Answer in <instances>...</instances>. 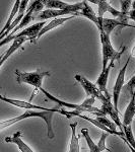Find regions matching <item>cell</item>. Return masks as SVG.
<instances>
[{
    "instance_id": "2e32d148",
    "label": "cell",
    "mask_w": 135,
    "mask_h": 152,
    "mask_svg": "<svg viewBox=\"0 0 135 152\" xmlns=\"http://www.w3.org/2000/svg\"><path fill=\"white\" fill-rule=\"evenodd\" d=\"M78 123H72L69 124L70 130H71V138H70V144H69V149L68 152H79L80 147H79V137H77L76 135V128H77Z\"/></svg>"
},
{
    "instance_id": "5bb4252c",
    "label": "cell",
    "mask_w": 135,
    "mask_h": 152,
    "mask_svg": "<svg viewBox=\"0 0 135 152\" xmlns=\"http://www.w3.org/2000/svg\"><path fill=\"white\" fill-rule=\"evenodd\" d=\"M21 137H23V132L18 131L12 135V136L5 137V138H4V141H5L6 143L15 144V145L18 147L19 151H21V152H34L33 149H32L31 147L23 140Z\"/></svg>"
},
{
    "instance_id": "6da1fadb",
    "label": "cell",
    "mask_w": 135,
    "mask_h": 152,
    "mask_svg": "<svg viewBox=\"0 0 135 152\" xmlns=\"http://www.w3.org/2000/svg\"><path fill=\"white\" fill-rule=\"evenodd\" d=\"M58 113V114H62L66 116V113L67 111H65L64 109H59V107H55V109L49 110V111H42V110H26L23 115L18 117H14L12 119L5 120V121H1L0 122V131L2 130L8 128V127L12 126V125L18 123L21 121L26 119H31V118H40L46 123L47 126V135L49 139H54L55 134H54V130H53V125H52V120L54 117V114Z\"/></svg>"
},
{
    "instance_id": "7402d4cb",
    "label": "cell",
    "mask_w": 135,
    "mask_h": 152,
    "mask_svg": "<svg viewBox=\"0 0 135 152\" xmlns=\"http://www.w3.org/2000/svg\"><path fill=\"white\" fill-rule=\"evenodd\" d=\"M109 133H103L101 135V138L99 140V143L97 144L98 145V148H99L100 152H103V151H108V152H111L112 150L111 149H109L108 147L106 146V139L108 138V136H109Z\"/></svg>"
},
{
    "instance_id": "52a82bcc",
    "label": "cell",
    "mask_w": 135,
    "mask_h": 152,
    "mask_svg": "<svg viewBox=\"0 0 135 152\" xmlns=\"http://www.w3.org/2000/svg\"><path fill=\"white\" fill-rule=\"evenodd\" d=\"M106 12H109L113 16L118 18L121 21H123L124 23L129 24L128 14H124L120 10H117L116 8H114V7L108 2V0H100L99 4H98V16H99V18H103Z\"/></svg>"
},
{
    "instance_id": "9c48e42d",
    "label": "cell",
    "mask_w": 135,
    "mask_h": 152,
    "mask_svg": "<svg viewBox=\"0 0 135 152\" xmlns=\"http://www.w3.org/2000/svg\"><path fill=\"white\" fill-rule=\"evenodd\" d=\"M44 6L46 8H56V9H69L76 15H79V11L82 9L83 1L79 3L69 4L61 0H44Z\"/></svg>"
},
{
    "instance_id": "5b68a950",
    "label": "cell",
    "mask_w": 135,
    "mask_h": 152,
    "mask_svg": "<svg viewBox=\"0 0 135 152\" xmlns=\"http://www.w3.org/2000/svg\"><path fill=\"white\" fill-rule=\"evenodd\" d=\"M101 102H102V109H101L102 110V112L104 113V114L108 115V116H110L112 121L114 122L117 126H119L120 131L123 132V129H122L123 124H122L121 120H120V118H119L118 109L115 107L114 104H113V102L111 100V96H110V94L104 95V96L102 97V99H101Z\"/></svg>"
},
{
    "instance_id": "484cf974",
    "label": "cell",
    "mask_w": 135,
    "mask_h": 152,
    "mask_svg": "<svg viewBox=\"0 0 135 152\" xmlns=\"http://www.w3.org/2000/svg\"><path fill=\"white\" fill-rule=\"evenodd\" d=\"M87 2H90V3H92V4H95V5H98L100 2V0H87Z\"/></svg>"
},
{
    "instance_id": "ffe728a7",
    "label": "cell",
    "mask_w": 135,
    "mask_h": 152,
    "mask_svg": "<svg viewBox=\"0 0 135 152\" xmlns=\"http://www.w3.org/2000/svg\"><path fill=\"white\" fill-rule=\"evenodd\" d=\"M81 135L84 137L85 140H87V146H88V148H90V152H100L99 148H98V145L92 141V139L90 138V133H88V129H85V128L81 129Z\"/></svg>"
},
{
    "instance_id": "30bf717a",
    "label": "cell",
    "mask_w": 135,
    "mask_h": 152,
    "mask_svg": "<svg viewBox=\"0 0 135 152\" xmlns=\"http://www.w3.org/2000/svg\"><path fill=\"white\" fill-rule=\"evenodd\" d=\"M99 18V16H98ZM118 26L121 28H134V26H130V24L124 23L123 21H121L119 18H99V23H98L97 28H102L104 29V31L107 35H111V33L114 31L115 28Z\"/></svg>"
},
{
    "instance_id": "603a6c76",
    "label": "cell",
    "mask_w": 135,
    "mask_h": 152,
    "mask_svg": "<svg viewBox=\"0 0 135 152\" xmlns=\"http://www.w3.org/2000/svg\"><path fill=\"white\" fill-rule=\"evenodd\" d=\"M123 88L126 91H128V94L130 95L135 94V74L130 78L129 81L127 82L126 84H124Z\"/></svg>"
},
{
    "instance_id": "8992f818",
    "label": "cell",
    "mask_w": 135,
    "mask_h": 152,
    "mask_svg": "<svg viewBox=\"0 0 135 152\" xmlns=\"http://www.w3.org/2000/svg\"><path fill=\"white\" fill-rule=\"evenodd\" d=\"M130 59H131V56H129L128 59H127V62L125 63V65L119 70L116 82H115V85H114V87H113V104H114L116 109H118L120 94H121V90L125 84V75H126V70L129 65Z\"/></svg>"
},
{
    "instance_id": "9a60e30c",
    "label": "cell",
    "mask_w": 135,
    "mask_h": 152,
    "mask_svg": "<svg viewBox=\"0 0 135 152\" xmlns=\"http://www.w3.org/2000/svg\"><path fill=\"white\" fill-rule=\"evenodd\" d=\"M75 16H76V15H74V14H71V15H67V16H65V18H63V16H60V18H54L53 20H51L48 24H45V26L42 28V29L40 31V33H39L38 37H37V40H39V39H40L42 36H44L46 33L50 31L51 29H53V28H57V26H61V24L65 23L67 20H70V19L74 18Z\"/></svg>"
},
{
    "instance_id": "4316f807",
    "label": "cell",
    "mask_w": 135,
    "mask_h": 152,
    "mask_svg": "<svg viewBox=\"0 0 135 152\" xmlns=\"http://www.w3.org/2000/svg\"><path fill=\"white\" fill-rule=\"evenodd\" d=\"M1 58H2V56H0V60H1Z\"/></svg>"
},
{
    "instance_id": "7a4b0ae2",
    "label": "cell",
    "mask_w": 135,
    "mask_h": 152,
    "mask_svg": "<svg viewBox=\"0 0 135 152\" xmlns=\"http://www.w3.org/2000/svg\"><path fill=\"white\" fill-rule=\"evenodd\" d=\"M39 90H41L43 92V94L47 97V99L51 100V102H55L57 104L56 107H59V109H63V107H66V109H70V110H73V111H77L79 113H92V114L95 115V116H100V115H106L102 112L101 109H98V107H94V104L95 102V97L92 96H90V99H85L82 104H71V102H64L62 99H57L56 96H54L53 94H51L50 92H48L46 89H44L43 87H40Z\"/></svg>"
},
{
    "instance_id": "cb8c5ba5",
    "label": "cell",
    "mask_w": 135,
    "mask_h": 152,
    "mask_svg": "<svg viewBox=\"0 0 135 152\" xmlns=\"http://www.w3.org/2000/svg\"><path fill=\"white\" fill-rule=\"evenodd\" d=\"M132 0H121V11L124 14H128V12L131 8Z\"/></svg>"
},
{
    "instance_id": "44dd1931",
    "label": "cell",
    "mask_w": 135,
    "mask_h": 152,
    "mask_svg": "<svg viewBox=\"0 0 135 152\" xmlns=\"http://www.w3.org/2000/svg\"><path fill=\"white\" fill-rule=\"evenodd\" d=\"M106 116H107V115H100V116L97 117V120L100 122V123H102L103 125H105L106 127H108L109 129L113 130V131H117V130H116L117 125L115 124L113 121H111V120L108 119Z\"/></svg>"
},
{
    "instance_id": "277c9868",
    "label": "cell",
    "mask_w": 135,
    "mask_h": 152,
    "mask_svg": "<svg viewBox=\"0 0 135 152\" xmlns=\"http://www.w3.org/2000/svg\"><path fill=\"white\" fill-rule=\"evenodd\" d=\"M16 81L19 84L26 83L34 86L37 89H39L42 84H43V79L47 76H51V72L46 71V72H41L40 70L33 71V72H24V71L15 70Z\"/></svg>"
},
{
    "instance_id": "ba28073f",
    "label": "cell",
    "mask_w": 135,
    "mask_h": 152,
    "mask_svg": "<svg viewBox=\"0 0 135 152\" xmlns=\"http://www.w3.org/2000/svg\"><path fill=\"white\" fill-rule=\"evenodd\" d=\"M74 78H75V80L81 85L82 88L84 89L85 94H87V95H88V96H92V97H95V99L101 100L102 97L105 95L100 90V88L98 87L97 84H95V83H92V81H90V80L87 79L84 76H82L80 74H75Z\"/></svg>"
},
{
    "instance_id": "d4e9b609",
    "label": "cell",
    "mask_w": 135,
    "mask_h": 152,
    "mask_svg": "<svg viewBox=\"0 0 135 152\" xmlns=\"http://www.w3.org/2000/svg\"><path fill=\"white\" fill-rule=\"evenodd\" d=\"M128 16L129 19H132L133 21H135V9H130L128 12Z\"/></svg>"
},
{
    "instance_id": "7c38bea8",
    "label": "cell",
    "mask_w": 135,
    "mask_h": 152,
    "mask_svg": "<svg viewBox=\"0 0 135 152\" xmlns=\"http://www.w3.org/2000/svg\"><path fill=\"white\" fill-rule=\"evenodd\" d=\"M114 65H115L114 61H110L106 67L103 68L102 72H101V74L99 75V77H98V79H97V82H95V84L98 85L100 90L105 95L109 94V92H108V90H107V83H108V78H109L110 71L114 67Z\"/></svg>"
},
{
    "instance_id": "e0dca14e",
    "label": "cell",
    "mask_w": 135,
    "mask_h": 152,
    "mask_svg": "<svg viewBox=\"0 0 135 152\" xmlns=\"http://www.w3.org/2000/svg\"><path fill=\"white\" fill-rule=\"evenodd\" d=\"M135 117V94L131 95V99H130L128 105L126 107V111L124 113L123 116V125H131Z\"/></svg>"
},
{
    "instance_id": "4fadbf2b",
    "label": "cell",
    "mask_w": 135,
    "mask_h": 152,
    "mask_svg": "<svg viewBox=\"0 0 135 152\" xmlns=\"http://www.w3.org/2000/svg\"><path fill=\"white\" fill-rule=\"evenodd\" d=\"M0 100H1V102H7V104H9L14 105V107H21V109L42 110V111H49V110H52V109H48V107H40V105L31 104V102H23V100H21V99H8V97L4 96V95H0Z\"/></svg>"
},
{
    "instance_id": "d6986e66",
    "label": "cell",
    "mask_w": 135,
    "mask_h": 152,
    "mask_svg": "<svg viewBox=\"0 0 135 152\" xmlns=\"http://www.w3.org/2000/svg\"><path fill=\"white\" fill-rule=\"evenodd\" d=\"M123 129L124 137L126 139V143L129 145V148L131 149V151H135V137L132 132L131 125H123L122 127Z\"/></svg>"
},
{
    "instance_id": "8fae6325",
    "label": "cell",
    "mask_w": 135,
    "mask_h": 152,
    "mask_svg": "<svg viewBox=\"0 0 135 152\" xmlns=\"http://www.w3.org/2000/svg\"><path fill=\"white\" fill-rule=\"evenodd\" d=\"M74 14L69 9H56V8H46L45 10H41L37 12L36 15H33V19H40V20H46L48 18H56L64 15H70ZM76 15V14H74ZM77 16V15H76Z\"/></svg>"
},
{
    "instance_id": "3957f363",
    "label": "cell",
    "mask_w": 135,
    "mask_h": 152,
    "mask_svg": "<svg viewBox=\"0 0 135 152\" xmlns=\"http://www.w3.org/2000/svg\"><path fill=\"white\" fill-rule=\"evenodd\" d=\"M100 31V39L102 43V53H103V68L106 67L110 61H116L121 58L125 51V46L122 47L120 51H116L111 43L110 36L107 35L102 28H98Z\"/></svg>"
},
{
    "instance_id": "ac0fdd59",
    "label": "cell",
    "mask_w": 135,
    "mask_h": 152,
    "mask_svg": "<svg viewBox=\"0 0 135 152\" xmlns=\"http://www.w3.org/2000/svg\"><path fill=\"white\" fill-rule=\"evenodd\" d=\"M79 15H82L84 18H87V19H90V21H92L95 26H98L99 23V18L98 15L95 13V11L92 10V8L90 6V4L87 3V0H83V6L82 9L79 12Z\"/></svg>"
}]
</instances>
